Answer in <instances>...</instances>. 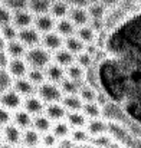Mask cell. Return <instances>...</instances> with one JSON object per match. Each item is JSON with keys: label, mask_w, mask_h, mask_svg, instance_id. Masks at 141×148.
<instances>
[{"label": "cell", "mask_w": 141, "mask_h": 148, "mask_svg": "<svg viewBox=\"0 0 141 148\" xmlns=\"http://www.w3.org/2000/svg\"><path fill=\"white\" fill-rule=\"evenodd\" d=\"M7 71L12 73L13 78L26 76V73L29 71V65H28L26 59H23V58H10Z\"/></svg>", "instance_id": "7c38bea8"}, {"label": "cell", "mask_w": 141, "mask_h": 148, "mask_svg": "<svg viewBox=\"0 0 141 148\" xmlns=\"http://www.w3.org/2000/svg\"><path fill=\"white\" fill-rule=\"evenodd\" d=\"M107 10H108V7L104 6L101 1L89 3V6H88V12H89L91 19H102L104 20V17L107 14Z\"/></svg>", "instance_id": "836d02e7"}, {"label": "cell", "mask_w": 141, "mask_h": 148, "mask_svg": "<svg viewBox=\"0 0 141 148\" xmlns=\"http://www.w3.org/2000/svg\"><path fill=\"white\" fill-rule=\"evenodd\" d=\"M41 132L35 128H26L23 130V135H22V144L26 145V147H36L41 144Z\"/></svg>", "instance_id": "d6986e66"}, {"label": "cell", "mask_w": 141, "mask_h": 148, "mask_svg": "<svg viewBox=\"0 0 141 148\" xmlns=\"http://www.w3.org/2000/svg\"><path fill=\"white\" fill-rule=\"evenodd\" d=\"M56 19L50 14V13H42V14H36L35 16V27L43 35V33H47V32H52L56 26Z\"/></svg>", "instance_id": "ba28073f"}, {"label": "cell", "mask_w": 141, "mask_h": 148, "mask_svg": "<svg viewBox=\"0 0 141 148\" xmlns=\"http://www.w3.org/2000/svg\"><path fill=\"white\" fill-rule=\"evenodd\" d=\"M76 36L87 45V43H95L96 40V36H98V32L95 30L91 25H84V26H79L76 29Z\"/></svg>", "instance_id": "ffe728a7"}, {"label": "cell", "mask_w": 141, "mask_h": 148, "mask_svg": "<svg viewBox=\"0 0 141 148\" xmlns=\"http://www.w3.org/2000/svg\"><path fill=\"white\" fill-rule=\"evenodd\" d=\"M92 60H94V56L89 55L87 50H82V52H79V53L75 55V62H76L78 65H81L82 68H85V69L91 68Z\"/></svg>", "instance_id": "ab89813d"}, {"label": "cell", "mask_w": 141, "mask_h": 148, "mask_svg": "<svg viewBox=\"0 0 141 148\" xmlns=\"http://www.w3.org/2000/svg\"><path fill=\"white\" fill-rule=\"evenodd\" d=\"M52 119L47 116L46 114H39V115H35L33 116V124L32 127L35 130H38L41 134L46 132V131H50L52 130Z\"/></svg>", "instance_id": "d4e9b609"}, {"label": "cell", "mask_w": 141, "mask_h": 148, "mask_svg": "<svg viewBox=\"0 0 141 148\" xmlns=\"http://www.w3.org/2000/svg\"><path fill=\"white\" fill-rule=\"evenodd\" d=\"M12 121H13V114L10 112V109L0 105V127H4L10 124Z\"/></svg>", "instance_id": "7bdbcfd3"}, {"label": "cell", "mask_w": 141, "mask_h": 148, "mask_svg": "<svg viewBox=\"0 0 141 148\" xmlns=\"http://www.w3.org/2000/svg\"><path fill=\"white\" fill-rule=\"evenodd\" d=\"M66 121L72 128H84L87 127V115L82 111H68Z\"/></svg>", "instance_id": "44dd1931"}, {"label": "cell", "mask_w": 141, "mask_h": 148, "mask_svg": "<svg viewBox=\"0 0 141 148\" xmlns=\"http://www.w3.org/2000/svg\"><path fill=\"white\" fill-rule=\"evenodd\" d=\"M78 95L81 97V99H82L84 102H92V101L96 99L98 92H96V88L91 86L89 84H87V85H81Z\"/></svg>", "instance_id": "d590c367"}, {"label": "cell", "mask_w": 141, "mask_h": 148, "mask_svg": "<svg viewBox=\"0 0 141 148\" xmlns=\"http://www.w3.org/2000/svg\"><path fill=\"white\" fill-rule=\"evenodd\" d=\"M9 62H10V55L6 52V49H0V68L7 69Z\"/></svg>", "instance_id": "f6af8a7d"}, {"label": "cell", "mask_w": 141, "mask_h": 148, "mask_svg": "<svg viewBox=\"0 0 141 148\" xmlns=\"http://www.w3.org/2000/svg\"><path fill=\"white\" fill-rule=\"evenodd\" d=\"M59 86L63 92V95H69V94H78L79 92V88H81V84L65 76L61 82H59Z\"/></svg>", "instance_id": "f546056e"}, {"label": "cell", "mask_w": 141, "mask_h": 148, "mask_svg": "<svg viewBox=\"0 0 141 148\" xmlns=\"http://www.w3.org/2000/svg\"><path fill=\"white\" fill-rule=\"evenodd\" d=\"M38 97L42 99L45 103H50V102H61L63 98V92L61 89V86L55 82H43L38 86Z\"/></svg>", "instance_id": "7a4b0ae2"}, {"label": "cell", "mask_w": 141, "mask_h": 148, "mask_svg": "<svg viewBox=\"0 0 141 148\" xmlns=\"http://www.w3.org/2000/svg\"><path fill=\"white\" fill-rule=\"evenodd\" d=\"M68 17L75 23L76 27L84 26V25H88L89 20H91L88 7H84V6H72V7H69Z\"/></svg>", "instance_id": "8992f818"}, {"label": "cell", "mask_w": 141, "mask_h": 148, "mask_svg": "<svg viewBox=\"0 0 141 148\" xmlns=\"http://www.w3.org/2000/svg\"><path fill=\"white\" fill-rule=\"evenodd\" d=\"M63 46H65L68 50H71L72 53H75V55L79 53V52H82V50H85V43H84L78 36H74V35L65 38Z\"/></svg>", "instance_id": "f1b7e54d"}, {"label": "cell", "mask_w": 141, "mask_h": 148, "mask_svg": "<svg viewBox=\"0 0 141 148\" xmlns=\"http://www.w3.org/2000/svg\"><path fill=\"white\" fill-rule=\"evenodd\" d=\"M87 131L91 137L105 134V132H108V124L105 121H102L101 118H89V121L87 122Z\"/></svg>", "instance_id": "2e32d148"}, {"label": "cell", "mask_w": 141, "mask_h": 148, "mask_svg": "<svg viewBox=\"0 0 141 148\" xmlns=\"http://www.w3.org/2000/svg\"><path fill=\"white\" fill-rule=\"evenodd\" d=\"M13 20V10H10L6 4L0 6V26L3 25H9Z\"/></svg>", "instance_id": "60d3db41"}, {"label": "cell", "mask_w": 141, "mask_h": 148, "mask_svg": "<svg viewBox=\"0 0 141 148\" xmlns=\"http://www.w3.org/2000/svg\"><path fill=\"white\" fill-rule=\"evenodd\" d=\"M25 59H26L29 68H41V69H45L53 60L50 50L46 49L45 46H39V45L28 48L26 53H25Z\"/></svg>", "instance_id": "6da1fadb"}, {"label": "cell", "mask_w": 141, "mask_h": 148, "mask_svg": "<svg viewBox=\"0 0 141 148\" xmlns=\"http://www.w3.org/2000/svg\"><path fill=\"white\" fill-rule=\"evenodd\" d=\"M134 1H137V3H141V0H134Z\"/></svg>", "instance_id": "681fc988"}, {"label": "cell", "mask_w": 141, "mask_h": 148, "mask_svg": "<svg viewBox=\"0 0 141 148\" xmlns=\"http://www.w3.org/2000/svg\"><path fill=\"white\" fill-rule=\"evenodd\" d=\"M55 30L59 33V35H62L63 38H66V36H71V35H74V33H76V26H75V23L68 17H62V19H59L58 22H56V26H55Z\"/></svg>", "instance_id": "ac0fdd59"}, {"label": "cell", "mask_w": 141, "mask_h": 148, "mask_svg": "<svg viewBox=\"0 0 141 148\" xmlns=\"http://www.w3.org/2000/svg\"><path fill=\"white\" fill-rule=\"evenodd\" d=\"M45 106H46V103L39 97L30 95V97H25V99H23V109H26L33 116L39 115V114H43L45 112Z\"/></svg>", "instance_id": "30bf717a"}, {"label": "cell", "mask_w": 141, "mask_h": 148, "mask_svg": "<svg viewBox=\"0 0 141 148\" xmlns=\"http://www.w3.org/2000/svg\"><path fill=\"white\" fill-rule=\"evenodd\" d=\"M63 42H65V39H63V36L62 35H59L58 32H47V33H43L42 35V45L46 48V49L52 50V52H55V50L61 49L62 46H63Z\"/></svg>", "instance_id": "8fae6325"}, {"label": "cell", "mask_w": 141, "mask_h": 148, "mask_svg": "<svg viewBox=\"0 0 141 148\" xmlns=\"http://www.w3.org/2000/svg\"><path fill=\"white\" fill-rule=\"evenodd\" d=\"M45 73H46V79L50 82H55V84H59L65 76H66V72L63 69V66H61L59 63L56 62H50L45 68Z\"/></svg>", "instance_id": "4fadbf2b"}, {"label": "cell", "mask_w": 141, "mask_h": 148, "mask_svg": "<svg viewBox=\"0 0 141 148\" xmlns=\"http://www.w3.org/2000/svg\"><path fill=\"white\" fill-rule=\"evenodd\" d=\"M3 143V128L0 127V144Z\"/></svg>", "instance_id": "c3c4849f"}, {"label": "cell", "mask_w": 141, "mask_h": 148, "mask_svg": "<svg viewBox=\"0 0 141 148\" xmlns=\"http://www.w3.org/2000/svg\"><path fill=\"white\" fill-rule=\"evenodd\" d=\"M13 89H16L22 97H30L33 95L38 89H36V85L26 76H20V78H14V82H13Z\"/></svg>", "instance_id": "9c48e42d"}, {"label": "cell", "mask_w": 141, "mask_h": 148, "mask_svg": "<svg viewBox=\"0 0 141 148\" xmlns=\"http://www.w3.org/2000/svg\"><path fill=\"white\" fill-rule=\"evenodd\" d=\"M0 33H1L3 39H4L6 42H9V40L17 39L19 29H17L13 23H9V25H3V26H0Z\"/></svg>", "instance_id": "74e56055"}, {"label": "cell", "mask_w": 141, "mask_h": 148, "mask_svg": "<svg viewBox=\"0 0 141 148\" xmlns=\"http://www.w3.org/2000/svg\"><path fill=\"white\" fill-rule=\"evenodd\" d=\"M1 4H3V0H0V6H1Z\"/></svg>", "instance_id": "f907efd6"}, {"label": "cell", "mask_w": 141, "mask_h": 148, "mask_svg": "<svg viewBox=\"0 0 141 148\" xmlns=\"http://www.w3.org/2000/svg\"><path fill=\"white\" fill-rule=\"evenodd\" d=\"M108 134H109V135L114 138V141H117L120 145H121V144H125V138L130 137L124 127H121L120 124H114V122H109V124H108Z\"/></svg>", "instance_id": "cb8c5ba5"}, {"label": "cell", "mask_w": 141, "mask_h": 148, "mask_svg": "<svg viewBox=\"0 0 141 148\" xmlns=\"http://www.w3.org/2000/svg\"><path fill=\"white\" fill-rule=\"evenodd\" d=\"M45 114L52 119V121H61L66 116L68 111L66 108L59 103V102H50V103H46L45 106Z\"/></svg>", "instance_id": "5bb4252c"}, {"label": "cell", "mask_w": 141, "mask_h": 148, "mask_svg": "<svg viewBox=\"0 0 141 148\" xmlns=\"http://www.w3.org/2000/svg\"><path fill=\"white\" fill-rule=\"evenodd\" d=\"M52 0H28V9L35 14L49 13Z\"/></svg>", "instance_id": "83f0119b"}, {"label": "cell", "mask_w": 141, "mask_h": 148, "mask_svg": "<svg viewBox=\"0 0 141 148\" xmlns=\"http://www.w3.org/2000/svg\"><path fill=\"white\" fill-rule=\"evenodd\" d=\"M33 22H35V13H32L29 9L13 10V20H12V23L17 29H23V27L32 26Z\"/></svg>", "instance_id": "52a82bcc"}, {"label": "cell", "mask_w": 141, "mask_h": 148, "mask_svg": "<svg viewBox=\"0 0 141 148\" xmlns=\"http://www.w3.org/2000/svg\"><path fill=\"white\" fill-rule=\"evenodd\" d=\"M52 58H53V62L59 63L63 68H66V66H69L71 63L75 62V53H72L71 50H68L66 48L65 49L61 48V49L55 50V53L52 55Z\"/></svg>", "instance_id": "e0dca14e"}, {"label": "cell", "mask_w": 141, "mask_h": 148, "mask_svg": "<svg viewBox=\"0 0 141 148\" xmlns=\"http://www.w3.org/2000/svg\"><path fill=\"white\" fill-rule=\"evenodd\" d=\"M104 6H107L108 9L109 7H114V6H117L118 3H120V0H99Z\"/></svg>", "instance_id": "7dc6e473"}, {"label": "cell", "mask_w": 141, "mask_h": 148, "mask_svg": "<svg viewBox=\"0 0 141 148\" xmlns=\"http://www.w3.org/2000/svg\"><path fill=\"white\" fill-rule=\"evenodd\" d=\"M58 137L52 132V131H46L42 134V138H41V144L45 145V147H55L58 145Z\"/></svg>", "instance_id": "b9f144b4"}, {"label": "cell", "mask_w": 141, "mask_h": 148, "mask_svg": "<svg viewBox=\"0 0 141 148\" xmlns=\"http://www.w3.org/2000/svg\"><path fill=\"white\" fill-rule=\"evenodd\" d=\"M17 39H19L26 48H32V46H36V45H39V43L42 42V33H41L36 27L28 26V27L19 29Z\"/></svg>", "instance_id": "3957f363"}, {"label": "cell", "mask_w": 141, "mask_h": 148, "mask_svg": "<svg viewBox=\"0 0 141 148\" xmlns=\"http://www.w3.org/2000/svg\"><path fill=\"white\" fill-rule=\"evenodd\" d=\"M89 144L96 145V147H111V145H120L117 141H114V138H112L108 132H105V134H99V135H95V137H91Z\"/></svg>", "instance_id": "4dcf8cb0"}, {"label": "cell", "mask_w": 141, "mask_h": 148, "mask_svg": "<svg viewBox=\"0 0 141 148\" xmlns=\"http://www.w3.org/2000/svg\"><path fill=\"white\" fill-rule=\"evenodd\" d=\"M82 112L87 115V118H99L101 116V105L92 101V102H84Z\"/></svg>", "instance_id": "e575fe53"}, {"label": "cell", "mask_w": 141, "mask_h": 148, "mask_svg": "<svg viewBox=\"0 0 141 148\" xmlns=\"http://www.w3.org/2000/svg\"><path fill=\"white\" fill-rule=\"evenodd\" d=\"M22 128L17 127L14 122L7 124L3 127V143L7 145H19L22 144Z\"/></svg>", "instance_id": "5b68a950"}, {"label": "cell", "mask_w": 141, "mask_h": 148, "mask_svg": "<svg viewBox=\"0 0 141 148\" xmlns=\"http://www.w3.org/2000/svg\"><path fill=\"white\" fill-rule=\"evenodd\" d=\"M101 106H104V105H107L108 103V97L104 94V92H98V95H96V99H95Z\"/></svg>", "instance_id": "bcb514c9"}, {"label": "cell", "mask_w": 141, "mask_h": 148, "mask_svg": "<svg viewBox=\"0 0 141 148\" xmlns=\"http://www.w3.org/2000/svg\"><path fill=\"white\" fill-rule=\"evenodd\" d=\"M65 72H66V76L68 78H71V79H74L76 82H82L85 79V75H87V69L82 68L81 65L75 63V62L71 63L69 66H66Z\"/></svg>", "instance_id": "4316f807"}, {"label": "cell", "mask_w": 141, "mask_h": 148, "mask_svg": "<svg viewBox=\"0 0 141 148\" xmlns=\"http://www.w3.org/2000/svg\"><path fill=\"white\" fill-rule=\"evenodd\" d=\"M3 3H4L10 10L28 9V0H3Z\"/></svg>", "instance_id": "ee69618b"}, {"label": "cell", "mask_w": 141, "mask_h": 148, "mask_svg": "<svg viewBox=\"0 0 141 148\" xmlns=\"http://www.w3.org/2000/svg\"><path fill=\"white\" fill-rule=\"evenodd\" d=\"M56 137H58V140H61V138H65V137H69L71 135V125L68 124V121L65 122V121H55V124L52 125V130H50Z\"/></svg>", "instance_id": "1f68e13d"}, {"label": "cell", "mask_w": 141, "mask_h": 148, "mask_svg": "<svg viewBox=\"0 0 141 148\" xmlns=\"http://www.w3.org/2000/svg\"><path fill=\"white\" fill-rule=\"evenodd\" d=\"M71 138H72L78 145H82V144H88V143H89L91 135L88 134V131H87V130L75 128V131H72V134H71Z\"/></svg>", "instance_id": "f35d334b"}, {"label": "cell", "mask_w": 141, "mask_h": 148, "mask_svg": "<svg viewBox=\"0 0 141 148\" xmlns=\"http://www.w3.org/2000/svg\"><path fill=\"white\" fill-rule=\"evenodd\" d=\"M68 12H69V4L66 1H63V0H55V1H52L50 9H49V13L55 19H62V17L68 16Z\"/></svg>", "instance_id": "484cf974"}, {"label": "cell", "mask_w": 141, "mask_h": 148, "mask_svg": "<svg viewBox=\"0 0 141 148\" xmlns=\"http://www.w3.org/2000/svg\"><path fill=\"white\" fill-rule=\"evenodd\" d=\"M26 76H28L36 86H39L41 84H43V82L46 81V73H45L43 69H41V68H30V69L28 71Z\"/></svg>", "instance_id": "8d00e7d4"}, {"label": "cell", "mask_w": 141, "mask_h": 148, "mask_svg": "<svg viewBox=\"0 0 141 148\" xmlns=\"http://www.w3.org/2000/svg\"><path fill=\"white\" fill-rule=\"evenodd\" d=\"M0 105L10 111H16L20 106H23V97L16 89L10 88L6 92L0 94Z\"/></svg>", "instance_id": "277c9868"}, {"label": "cell", "mask_w": 141, "mask_h": 148, "mask_svg": "<svg viewBox=\"0 0 141 148\" xmlns=\"http://www.w3.org/2000/svg\"><path fill=\"white\" fill-rule=\"evenodd\" d=\"M61 102L66 108V111H82V106H84V101L81 99V97L78 94L63 95Z\"/></svg>", "instance_id": "7402d4cb"}, {"label": "cell", "mask_w": 141, "mask_h": 148, "mask_svg": "<svg viewBox=\"0 0 141 148\" xmlns=\"http://www.w3.org/2000/svg\"><path fill=\"white\" fill-rule=\"evenodd\" d=\"M13 122L20 127L22 130H26V128H30L32 124H33V115H30L26 109H16L13 112Z\"/></svg>", "instance_id": "9a60e30c"}, {"label": "cell", "mask_w": 141, "mask_h": 148, "mask_svg": "<svg viewBox=\"0 0 141 148\" xmlns=\"http://www.w3.org/2000/svg\"><path fill=\"white\" fill-rule=\"evenodd\" d=\"M13 82H14V78L12 76V73L6 68H0V94L13 88Z\"/></svg>", "instance_id": "d6a6232c"}, {"label": "cell", "mask_w": 141, "mask_h": 148, "mask_svg": "<svg viewBox=\"0 0 141 148\" xmlns=\"http://www.w3.org/2000/svg\"><path fill=\"white\" fill-rule=\"evenodd\" d=\"M6 52L10 55V58H25V53H26V46L19 40V39H13V40H9L6 42Z\"/></svg>", "instance_id": "603a6c76"}]
</instances>
